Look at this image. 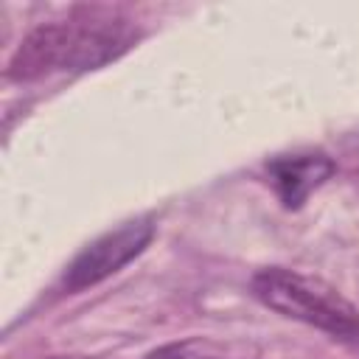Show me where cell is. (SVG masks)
<instances>
[{
	"instance_id": "1",
	"label": "cell",
	"mask_w": 359,
	"mask_h": 359,
	"mask_svg": "<svg viewBox=\"0 0 359 359\" xmlns=\"http://www.w3.org/2000/svg\"><path fill=\"white\" fill-rule=\"evenodd\" d=\"M135 39L137 28L132 20L115 11L84 8L65 22L34 28L17 48L8 79L34 81L50 70H95L126 53Z\"/></svg>"
},
{
	"instance_id": "3",
	"label": "cell",
	"mask_w": 359,
	"mask_h": 359,
	"mask_svg": "<svg viewBox=\"0 0 359 359\" xmlns=\"http://www.w3.org/2000/svg\"><path fill=\"white\" fill-rule=\"evenodd\" d=\"M154 238V222L151 216H137L123 222L121 227L98 236L93 244H87L67 266L65 272V292H81L121 266H126L135 255H140L149 241Z\"/></svg>"
},
{
	"instance_id": "5",
	"label": "cell",
	"mask_w": 359,
	"mask_h": 359,
	"mask_svg": "<svg viewBox=\"0 0 359 359\" xmlns=\"http://www.w3.org/2000/svg\"><path fill=\"white\" fill-rule=\"evenodd\" d=\"M143 359H227L210 339L194 337V339H182V342H168L160 345L154 351H149Z\"/></svg>"
},
{
	"instance_id": "4",
	"label": "cell",
	"mask_w": 359,
	"mask_h": 359,
	"mask_svg": "<svg viewBox=\"0 0 359 359\" xmlns=\"http://www.w3.org/2000/svg\"><path fill=\"white\" fill-rule=\"evenodd\" d=\"M337 171V163L323 151H306V154H283L266 163L269 182L275 185L283 208L297 210L311 191H317L325 180H331Z\"/></svg>"
},
{
	"instance_id": "2",
	"label": "cell",
	"mask_w": 359,
	"mask_h": 359,
	"mask_svg": "<svg viewBox=\"0 0 359 359\" xmlns=\"http://www.w3.org/2000/svg\"><path fill=\"white\" fill-rule=\"evenodd\" d=\"M252 294L272 311L314 325L339 339H359V311L323 278L286 266H266L252 275Z\"/></svg>"
}]
</instances>
